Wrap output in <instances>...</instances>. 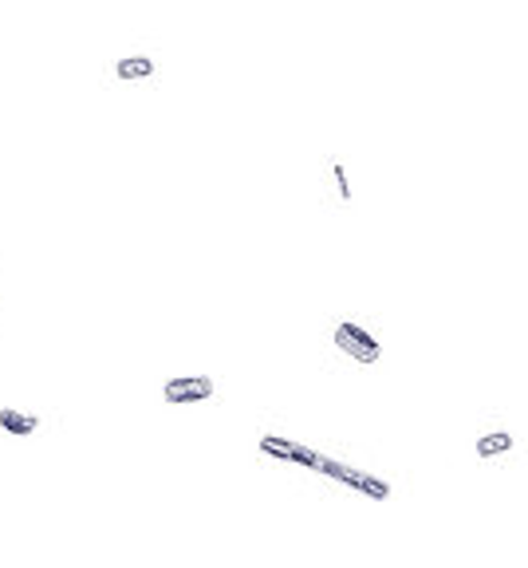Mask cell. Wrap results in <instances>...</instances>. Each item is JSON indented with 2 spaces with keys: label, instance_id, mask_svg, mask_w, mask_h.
I'll return each mask as SVG.
<instances>
[{
  "label": "cell",
  "instance_id": "6da1fadb",
  "mask_svg": "<svg viewBox=\"0 0 528 568\" xmlns=\"http://www.w3.org/2000/svg\"><path fill=\"white\" fill-rule=\"evenodd\" d=\"M332 339H335L339 352H347L352 359H359V364H375V359L383 355L379 339L370 336L367 328H359L355 320H339V324L332 328Z\"/></svg>",
  "mask_w": 528,
  "mask_h": 568
},
{
  "label": "cell",
  "instance_id": "7a4b0ae2",
  "mask_svg": "<svg viewBox=\"0 0 528 568\" xmlns=\"http://www.w3.org/2000/svg\"><path fill=\"white\" fill-rule=\"evenodd\" d=\"M316 470H319V474H327V478H335V481H344V486L359 489V494L375 497V501H387V497H390V489L383 486L379 478H370V474L355 470V466H344V462H335V458H319Z\"/></svg>",
  "mask_w": 528,
  "mask_h": 568
},
{
  "label": "cell",
  "instance_id": "3957f363",
  "mask_svg": "<svg viewBox=\"0 0 528 568\" xmlns=\"http://www.w3.org/2000/svg\"><path fill=\"white\" fill-rule=\"evenodd\" d=\"M162 395H166V403H202V399H210V395H213V379H205V375H182V379H166Z\"/></svg>",
  "mask_w": 528,
  "mask_h": 568
},
{
  "label": "cell",
  "instance_id": "277c9868",
  "mask_svg": "<svg viewBox=\"0 0 528 568\" xmlns=\"http://www.w3.org/2000/svg\"><path fill=\"white\" fill-rule=\"evenodd\" d=\"M261 450L273 454V458L296 462V466H308V470H316V466H319V454L316 450H308L304 443H292V438H281V435H264L261 438Z\"/></svg>",
  "mask_w": 528,
  "mask_h": 568
},
{
  "label": "cell",
  "instance_id": "5b68a950",
  "mask_svg": "<svg viewBox=\"0 0 528 568\" xmlns=\"http://www.w3.org/2000/svg\"><path fill=\"white\" fill-rule=\"evenodd\" d=\"M40 426H44V415H28V410H12V407L0 410V430H9L17 438H32Z\"/></svg>",
  "mask_w": 528,
  "mask_h": 568
},
{
  "label": "cell",
  "instance_id": "8992f818",
  "mask_svg": "<svg viewBox=\"0 0 528 568\" xmlns=\"http://www.w3.org/2000/svg\"><path fill=\"white\" fill-rule=\"evenodd\" d=\"M111 75L115 80H146V75H154V60L150 55H123L111 63Z\"/></svg>",
  "mask_w": 528,
  "mask_h": 568
},
{
  "label": "cell",
  "instance_id": "52a82bcc",
  "mask_svg": "<svg viewBox=\"0 0 528 568\" xmlns=\"http://www.w3.org/2000/svg\"><path fill=\"white\" fill-rule=\"evenodd\" d=\"M512 443H517V438H512L509 430H485V435L477 438V454H481V458H494V454L512 450Z\"/></svg>",
  "mask_w": 528,
  "mask_h": 568
},
{
  "label": "cell",
  "instance_id": "ba28073f",
  "mask_svg": "<svg viewBox=\"0 0 528 568\" xmlns=\"http://www.w3.org/2000/svg\"><path fill=\"white\" fill-rule=\"evenodd\" d=\"M327 170H332V186H335V197H352V182H347V174H344V162L339 159H332L327 162Z\"/></svg>",
  "mask_w": 528,
  "mask_h": 568
}]
</instances>
